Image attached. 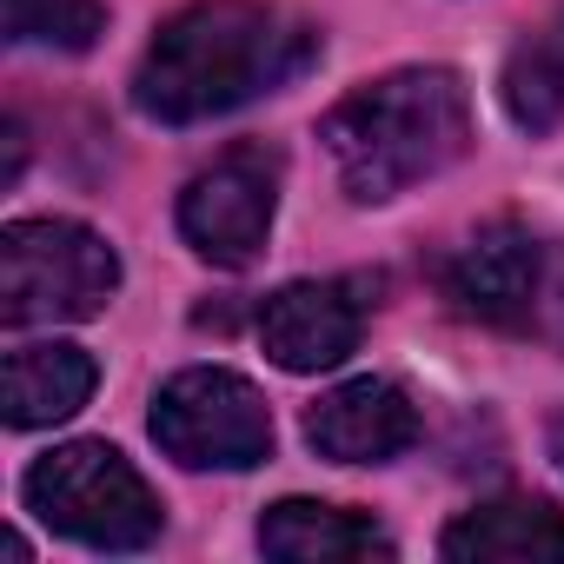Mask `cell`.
<instances>
[{
    "label": "cell",
    "instance_id": "1",
    "mask_svg": "<svg viewBox=\"0 0 564 564\" xmlns=\"http://www.w3.org/2000/svg\"><path fill=\"white\" fill-rule=\"evenodd\" d=\"M313 61L319 34L306 21L265 8V0H199L153 34L133 74V107L160 127H199L286 87Z\"/></svg>",
    "mask_w": 564,
    "mask_h": 564
},
{
    "label": "cell",
    "instance_id": "2",
    "mask_svg": "<svg viewBox=\"0 0 564 564\" xmlns=\"http://www.w3.org/2000/svg\"><path fill=\"white\" fill-rule=\"evenodd\" d=\"M319 140L339 166V186L359 206L399 199L405 186L445 173L471 147V100L452 67H399L386 80L352 87L326 120Z\"/></svg>",
    "mask_w": 564,
    "mask_h": 564
},
{
    "label": "cell",
    "instance_id": "3",
    "mask_svg": "<svg viewBox=\"0 0 564 564\" xmlns=\"http://www.w3.org/2000/svg\"><path fill=\"white\" fill-rule=\"evenodd\" d=\"M120 286L113 246L80 219H14L0 232V319L74 326L94 319Z\"/></svg>",
    "mask_w": 564,
    "mask_h": 564
},
{
    "label": "cell",
    "instance_id": "4",
    "mask_svg": "<svg viewBox=\"0 0 564 564\" xmlns=\"http://www.w3.org/2000/svg\"><path fill=\"white\" fill-rule=\"evenodd\" d=\"M21 491H28V511L74 544L140 551L160 538V498L107 438H74V445L47 452Z\"/></svg>",
    "mask_w": 564,
    "mask_h": 564
},
{
    "label": "cell",
    "instance_id": "5",
    "mask_svg": "<svg viewBox=\"0 0 564 564\" xmlns=\"http://www.w3.org/2000/svg\"><path fill=\"white\" fill-rule=\"evenodd\" d=\"M153 445L186 471H246L272 458V412L252 379L226 366H186L153 392Z\"/></svg>",
    "mask_w": 564,
    "mask_h": 564
},
{
    "label": "cell",
    "instance_id": "6",
    "mask_svg": "<svg viewBox=\"0 0 564 564\" xmlns=\"http://www.w3.org/2000/svg\"><path fill=\"white\" fill-rule=\"evenodd\" d=\"M279 206V160L265 147H232L180 193V232L206 265H252Z\"/></svg>",
    "mask_w": 564,
    "mask_h": 564
},
{
    "label": "cell",
    "instance_id": "7",
    "mask_svg": "<svg viewBox=\"0 0 564 564\" xmlns=\"http://www.w3.org/2000/svg\"><path fill=\"white\" fill-rule=\"evenodd\" d=\"M366 286L359 279H293L259 306V346L279 372H333L359 352Z\"/></svg>",
    "mask_w": 564,
    "mask_h": 564
},
{
    "label": "cell",
    "instance_id": "8",
    "mask_svg": "<svg viewBox=\"0 0 564 564\" xmlns=\"http://www.w3.org/2000/svg\"><path fill=\"white\" fill-rule=\"evenodd\" d=\"M445 300L498 333H524L538 326L544 306V246L518 226H485L471 246L452 252L445 265Z\"/></svg>",
    "mask_w": 564,
    "mask_h": 564
},
{
    "label": "cell",
    "instance_id": "9",
    "mask_svg": "<svg viewBox=\"0 0 564 564\" xmlns=\"http://www.w3.org/2000/svg\"><path fill=\"white\" fill-rule=\"evenodd\" d=\"M306 438L333 465H386L419 438V405L392 379H346L306 412Z\"/></svg>",
    "mask_w": 564,
    "mask_h": 564
},
{
    "label": "cell",
    "instance_id": "10",
    "mask_svg": "<svg viewBox=\"0 0 564 564\" xmlns=\"http://www.w3.org/2000/svg\"><path fill=\"white\" fill-rule=\"evenodd\" d=\"M458 564H564V505L551 498H491L445 524L438 538Z\"/></svg>",
    "mask_w": 564,
    "mask_h": 564
},
{
    "label": "cell",
    "instance_id": "11",
    "mask_svg": "<svg viewBox=\"0 0 564 564\" xmlns=\"http://www.w3.org/2000/svg\"><path fill=\"white\" fill-rule=\"evenodd\" d=\"M94 379H100V366H94L87 346H67V339L14 346L8 366H0V412H8L14 432L61 425L94 399Z\"/></svg>",
    "mask_w": 564,
    "mask_h": 564
},
{
    "label": "cell",
    "instance_id": "12",
    "mask_svg": "<svg viewBox=\"0 0 564 564\" xmlns=\"http://www.w3.org/2000/svg\"><path fill=\"white\" fill-rule=\"evenodd\" d=\"M259 551L279 564H346V557H392V538L346 505L279 498L259 518Z\"/></svg>",
    "mask_w": 564,
    "mask_h": 564
},
{
    "label": "cell",
    "instance_id": "13",
    "mask_svg": "<svg viewBox=\"0 0 564 564\" xmlns=\"http://www.w3.org/2000/svg\"><path fill=\"white\" fill-rule=\"evenodd\" d=\"M505 113L524 133L564 127V14H551L538 34H524L505 61Z\"/></svg>",
    "mask_w": 564,
    "mask_h": 564
},
{
    "label": "cell",
    "instance_id": "14",
    "mask_svg": "<svg viewBox=\"0 0 564 564\" xmlns=\"http://www.w3.org/2000/svg\"><path fill=\"white\" fill-rule=\"evenodd\" d=\"M100 34H107V8H100V0H8V41L14 47L87 54Z\"/></svg>",
    "mask_w": 564,
    "mask_h": 564
},
{
    "label": "cell",
    "instance_id": "15",
    "mask_svg": "<svg viewBox=\"0 0 564 564\" xmlns=\"http://www.w3.org/2000/svg\"><path fill=\"white\" fill-rule=\"evenodd\" d=\"M551 452H557V465H564V419L551 425Z\"/></svg>",
    "mask_w": 564,
    "mask_h": 564
},
{
    "label": "cell",
    "instance_id": "16",
    "mask_svg": "<svg viewBox=\"0 0 564 564\" xmlns=\"http://www.w3.org/2000/svg\"><path fill=\"white\" fill-rule=\"evenodd\" d=\"M551 306H564V272H557V286H551ZM557 339H564V326H557Z\"/></svg>",
    "mask_w": 564,
    "mask_h": 564
}]
</instances>
